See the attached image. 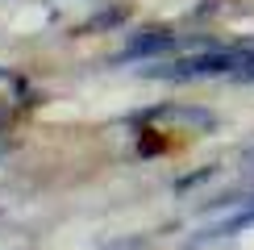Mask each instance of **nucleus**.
Instances as JSON below:
<instances>
[{"label":"nucleus","mask_w":254,"mask_h":250,"mask_svg":"<svg viewBox=\"0 0 254 250\" xmlns=\"http://www.w3.org/2000/svg\"><path fill=\"white\" fill-rule=\"evenodd\" d=\"M242 62H246V50H213V55L179 59V62H167V67H146V75H154V79H204V75L238 71Z\"/></svg>","instance_id":"obj_1"},{"label":"nucleus","mask_w":254,"mask_h":250,"mask_svg":"<svg viewBox=\"0 0 254 250\" xmlns=\"http://www.w3.org/2000/svg\"><path fill=\"white\" fill-rule=\"evenodd\" d=\"M163 50H175V34H163V29H146L129 42L125 59H146V55H163Z\"/></svg>","instance_id":"obj_2"},{"label":"nucleus","mask_w":254,"mask_h":250,"mask_svg":"<svg viewBox=\"0 0 254 250\" xmlns=\"http://www.w3.org/2000/svg\"><path fill=\"white\" fill-rule=\"evenodd\" d=\"M125 21V8H113V13H100V17H92L88 25H83V34H92V29H109V25H121Z\"/></svg>","instance_id":"obj_3"},{"label":"nucleus","mask_w":254,"mask_h":250,"mask_svg":"<svg viewBox=\"0 0 254 250\" xmlns=\"http://www.w3.org/2000/svg\"><path fill=\"white\" fill-rule=\"evenodd\" d=\"M242 225H254V204L246 208V213H238V217H229L225 225H217V229H213V238H221V234H234V229H242Z\"/></svg>","instance_id":"obj_4"},{"label":"nucleus","mask_w":254,"mask_h":250,"mask_svg":"<svg viewBox=\"0 0 254 250\" xmlns=\"http://www.w3.org/2000/svg\"><path fill=\"white\" fill-rule=\"evenodd\" d=\"M158 117H179V121H196V125H213L208 113H188V109H158Z\"/></svg>","instance_id":"obj_5"},{"label":"nucleus","mask_w":254,"mask_h":250,"mask_svg":"<svg viewBox=\"0 0 254 250\" xmlns=\"http://www.w3.org/2000/svg\"><path fill=\"white\" fill-rule=\"evenodd\" d=\"M234 75H238V79H250V83H254V67H242V71H234Z\"/></svg>","instance_id":"obj_6"},{"label":"nucleus","mask_w":254,"mask_h":250,"mask_svg":"<svg viewBox=\"0 0 254 250\" xmlns=\"http://www.w3.org/2000/svg\"><path fill=\"white\" fill-rule=\"evenodd\" d=\"M4 154H8V146H4V142H0V159H4Z\"/></svg>","instance_id":"obj_7"},{"label":"nucleus","mask_w":254,"mask_h":250,"mask_svg":"<svg viewBox=\"0 0 254 250\" xmlns=\"http://www.w3.org/2000/svg\"><path fill=\"white\" fill-rule=\"evenodd\" d=\"M0 79H4V71H0Z\"/></svg>","instance_id":"obj_8"}]
</instances>
